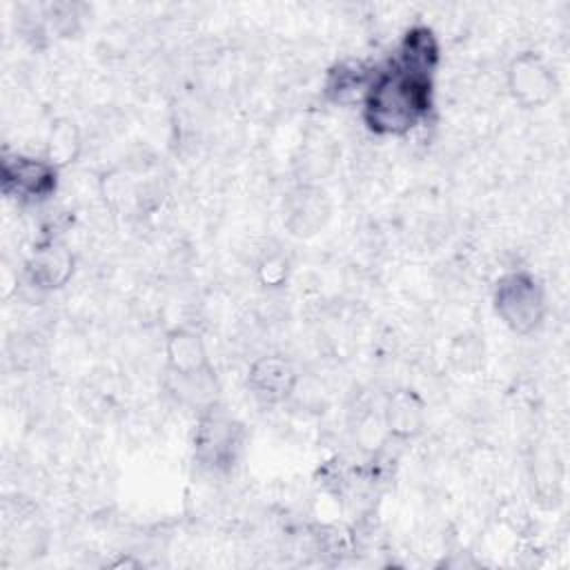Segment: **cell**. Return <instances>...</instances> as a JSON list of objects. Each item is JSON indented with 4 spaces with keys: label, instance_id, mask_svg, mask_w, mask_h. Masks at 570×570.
<instances>
[{
    "label": "cell",
    "instance_id": "1",
    "mask_svg": "<svg viewBox=\"0 0 570 570\" xmlns=\"http://www.w3.org/2000/svg\"><path fill=\"white\" fill-rule=\"evenodd\" d=\"M439 62L434 33L412 27L396 56L379 71L363 96L365 125L379 136H403L414 129L432 107V76Z\"/></svg>",
    "mask_w": 570,
    "mask_h": 570
},
{
    "label": "cell",
    "instance_id": "2",
    "mask_svg": "<svg viewBox=\"0 0 570 570\" xmlns=\"http://www.w3.org/2000/svg\"><path fill=\"white\" fill-rule=\"evenodd\" d=\"M492 303L497 316L514 334H530L546 316V294L528 272H508L494 283Z\"/></svg>",
    "mask_w": 570,
    "mask_h": 570
},
{
    "label": "cell",
    "instance_id": "3",
    "mask_svg": "<svg viewBox=\"0 0 570 570\" xmlns=\"http://www.w3.org/2000/svg\"><path fill=\"white\" fill-rule=\"evenodd\" d=\"M240 436V425L232 416L223 410L209 407L200 416L194 434V459L212 472L229 470L243 445Z\"/></svg>",
    "mask_w": 570,
    "mask_h": 570
},
{
    "label": "cell",
    "instance_id": "4",
    "mask_svg": "<svg viewBox=\"0 0 570 570\" xmlns=\"http://www.w3.org/2000/svg\"><path fill=\"white\" fill-rule=\"evenodd\" d=\"M58 167L47 158L22 154H4L2 158V191L20 200H45L56 191Z\"/></svg>",
    "mask_w": 570,
    "mask_h": 570
},
{
    "label": "cell",
    "instance_id": "5",
    "mask_svg": "<svg viewBox=\"0 0 570 570\" xmlns=\"http://www.w3.org/2000/svg\"><path fill=\"white\" fill-rule=\"evenodd\" d=\"M505 80L510 96L525 109L543 107L557 91V78L552 69L534 51L514 56L508 65Z\"/></svg>",
    "mask_w": 570,
    "mask_h": 570
},
{
    "label": "cell",
    "instance_id": "6",
    "mask_svg": "<svg viewBox=\"0 0 570 570\" xmlns=\"http://www.w3.org/2000/svg\"><path fill=\"white\" fill-rule=\"evenodd\" d=\"M167 370L185 383L205 385L214 381L209 352L198 332L189 327H174L165 336Z\"/></svg>",
    "mask_w": 570,
    "mask_h": 570
},
{
    "label": "cell",
    "instance_id": "7",
    "mask_svg": "<svg viewBox=\"0 0 570 570\" xmlns=\"http://www.w3.org/2000/svg\"><path fill=\"white\" fill-rule=\"evenodd\" d=\"M298 383L294 363L281 354L258 356L247 370V387L261 403L274 405L292 396Z\"/></svg>",
    "mask_w": 570,
    "mask_h": 570
},
{
    "label": "cell",
    "instance_id": "8",
    "mask_svg": "<svg viewBox=\"0 0 570 570\" xmlns=\"http://www.w3.org/2000/svg\"><path fill=\"white\" fill-rule=\"evenodd\" d=\"M73 274V256L60 240L40 243L27 261V276L38 289H58Z\"/></svg>",
    "mask_w": 570,
    "mask_h": 570
},
{
    "label": "cell",
    "instance_id": "9",
    "mask_svg": "<svg viewBox=\"0 0 570 570\" xmlns=\"http://www.w3.org/2000/svg\"><path fill=\"white\" fill-rule=\"evenodd\" d=\"M385 425L394 436L410 439L423 428V401L412 390H399L385 407Z\"/></svg>",
    "mask_w": 570,
    "mask_h": 570
},
{
    "label": "cell",
    "instance_id": "10",
    "mask_svg": "<svg viewBox=\"0 0 570 570\" xmlns=\"http://www.w3.org/2000/svg\"><path fill=\"white\" fill-rule=\"evenodd\" d=\"M370 80H372V73L367 71V67L363 62L343 60L327 71L325 94L334 102H350L354 98L363 100Z\"/></svg>",
    "mask_w": 570,
    "mask_h": 570
},
{
    "label": "cell",
    "instance_id": "11",
    "mask_svg": "<svg viewBox=\"0 0 570 570\" xmlns=\"http://www.w3.org/2000/svg\"><path fill=\"white\" fill-rule=\"evenodd\" d=\"M327 212L330 209L323 191L305 187L292 194L287 225L294 229V234H314L325 223Z\"/></svg>",
    "mask_w": 570,
    "mask_h": 570
},
{
    "label": "cell",
    "instance_id": "12",
    "mask_svg": "<svg viewBox=\"0 0 570 570\" xmlns=\"http://www.w3.org/2000/svg\"><path fill=\"white\" fill-rule=\"evenodd\" d=\"M80 131L76 127L73 120L69 118H58L51 129H49V138H47V151L45 158L53 165V167H65L69 163H73L80 154Z\"/></svg>",
    "mask_w": 570,
    "mask_h": 570
},
{
    "label": "cell",
    "instance_id": "13",
    "mask_svg": "<svg viewBox=\"0 0 570 570\" xmlns=\"http://www.w3.org/2000/svg\"><path fill=\"white\" fill-rule=\"evenodd\" d=\"M261 283L265 287H278L287 278V261L283 256H267L258 267Z\"/></svg>",
    "mask_w": 570,
    "mask_h": 570
}]
</instances>
